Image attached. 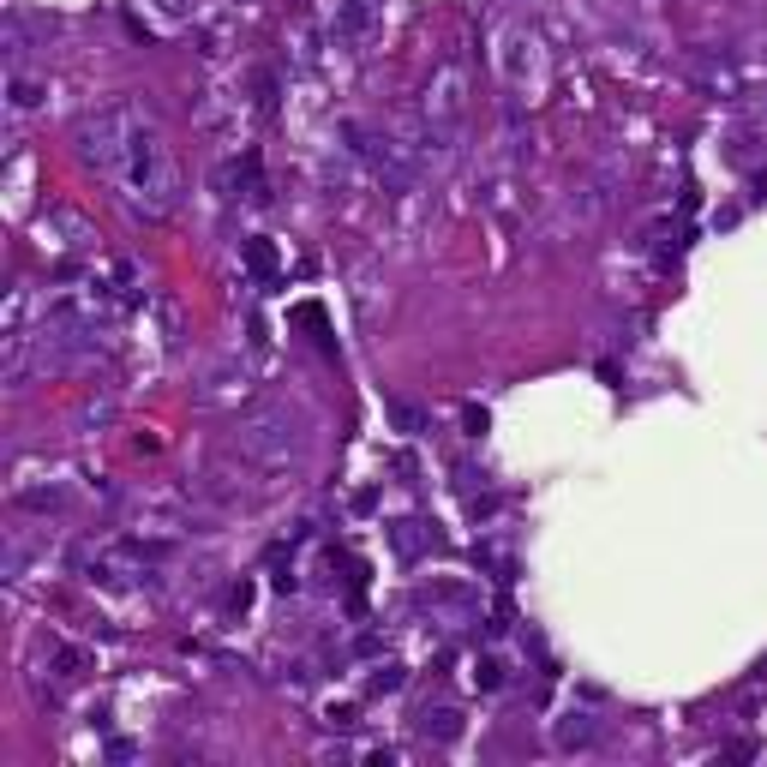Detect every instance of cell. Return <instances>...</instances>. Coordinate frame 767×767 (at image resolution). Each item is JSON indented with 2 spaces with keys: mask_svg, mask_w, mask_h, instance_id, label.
I'll return each instance as SVG.
<instances>
[{
  "mask_svg": "<svg viewBox=\"0 0 767 767\" xmlns=\"http://www.w3.org/2000/svg\"><path fill=\"white\" fill-rule=\"evenodd\" d=\"M372 30H378V0H342V12H336V36L366 42Z\"/></svg>",
  "mask_w": 767,
  "mask_h": 767,
  "instance_id": "5bb4252c",
  "label": "cell"
},
{
  "mask_svg": "<svg viewBox=\"0 0 767 767\" xmlns=\"http://www.w3.org/2000/svg\"><path fill=\"white\" fill-rule=\"evenodd\" d=\"M204 60H222L228 54V18H216V24H204V48H198Z\"/></svg>",
  "mask_w": 767,
  "mask_h": 767,
  "instance_id": "603a6c76",
  "label": "cell"
},
{
  "mask_svg": "<svg viewBox=\"0 0 767 767\" xmlns=\"http://www.w3.org/2000/svg\"><path fill=\"white\" fill-rule=\"evenodd\" d=\"M390 546H396V558H402V564H420V552H432V546H438V534H432L426 522L402 516V522H390Z\"/></svg>",
  "mask_w": 767,
  "mask_h": 767,
  "instance_id": "7c38bea8",
  "label": "cell"
},
{
  "mask_svg": "<svg viewBox=\"0 0 767 767\" xmlns=\"http://www.w3.org/2000/svg\"><path fill=\"white\" fill-rule=\"evenodd\" d=\"M30 54H36V48H30V24H24V18H6V66L24 72Z\"/></svg>",
  "mask_w": 767,
  "mask_h": 767,
  "instance_id": "e0dca14e",
  "label": "cell"
},
{
  "mask_svg": "<svg viewBox=\"0 0 767 767\" xmlns=\"http://www.w3.org/2000/svg\"><path fill=\"white\" fill-rule=\"evenodd\" d=\"M6 102H12V114H36V108H42V84H36L30 72H12V84H6Z\"/></svg>",
  "mask_w": 767,
  "mask_h": 767,
  "instance_id": "ac0fdd59",
  "label": "cell"
},
{
  "mask_svg": "<svg viewBox=\"0 0 767 767\" xmlns=\"http://www.w3.org/2000/svg\"><path fill=\"white\" fill-rule=\"evenodd\" d=\"M474 684H480V690H504V684H510V672H504V660H498V654H486V660H474Z\"/></svg>",
  "mask_w": 767,
  "mask_h": 767,
  "instance_id": "7402d4cb",
  "label": "cell"
},
{
  "mask_svg": "<svg viewBox=\"0 0 767 767\" xmlns=\"http://www.w3.org/2000/svg\"><path fill=\"white\" fill-rule=\"evenodd\" d=\"M600 738V726H594V714H582V708H570L564 720H552V744L558 750H588Z\"/></svg>",
  "mask_w": 767,
  "mask_h": 767,
  "instance_id": "4fadbf2b",
  "label": "cell"
},
{
  "mask_svg": "<svg viewBox=\"0 0 767 767\" xmlns=\"http://www.w3.org/2000/svg\"><path fill=\"white\" fill-rule=\"evenodd\" d=\"M462 426H468V438H480L486 432V408H462Z\"/></svg>",
  "mask_w": 767,
  "mask_h": 767,
  "instance_id": "4316f807",
  "label": "cell"
},
{
  "mask_svg": "<svg viewBox=\"0 0 767 767\" xmlns=\"http://www.w3.org/2000/svg\"><path fill=\"white\" fill-rule=\"evenodd\" d=\"M192 6H198V0H156L162 18H192Z\"/></svg>",
  "mask_w": 767,
  "mask_h": 767,
  "instance_id": "484cf974",
  "label": "cell"
},
{
  "mask_svg": "<svg viewBox=\"0 0 767 767\" xmlns=\"http://www.w3.org/2000/svg\"><path fill=\"white\" fill-rule=\"evenodd\" d=\"M384 414H390V426H396L402 438H426V432H432V414H426V408H414V402H402V396H390V402H384Z\"/></svg>",
  "mask_w": 767,
  "mask_h": 767,
  "instance_id": "9a60e30c",
  "label": "cell"
},
{
  "mask_svg": "<svg viewBox=\"0 0 767 767\" xmlns=\"http://www.w3.org/2000/svg\"><path fill=\"white\" fill-rule=\"evenodd\" d=\"M114 180H120L126 204L144 222H162V216L180 210V162H174V150H168V138H162V126H156L150 108H144V120L132 132V150H126V168Z\"/></svg>",
  "mask_w": 767,
  "mask_h": 767,
  "instance_id": "6da1fadb",
  "label": "cell"
},
{
  "mask_svg": "<svg viewBox=\"0 0 767 767\" xmlns=\"http://www.w3.org/2000/svg\"><path fill=\"white\" fill-rule=\"evenodd\" d=\"M468 96H474V72H468V54H462V48H450V54L432 66L426 90H420V114H426V126L450 138V132L462 126V114H468Z\"/></svg>",
  "mask_w": 767,
  "mask_h": 767,
  "instance_id": "277c9868",
  "label": "cell"
},
{
  "mask_svg": "<svg viewBox=\"0 0 767 767\" xmlns=\"http://www.w3.org/2000/svg\"><path fill=\"white\" fill-rule=\"evenodd\" d=\"M420 738L456 744V738H462V714H456V708H420Z\"/></svg>",
  "mask_w": 767,
  "mask_h": 767,
  "instance_id": "2e32d148",
  "label": "cell"
},
{
  "mask_svg": "<svg viewBox=\"0 0 767 767\" xmlns=\"http://www.w3.org/2000/svg\"><path fill=\"white\" fill-rule=\"evenodd\" d=\"M12 504L30 510V516H60V510H66V486H60V480H42V486L18 480V486H12Z\"/></svg>",
  "mask_w": 767,
  "mask_h": 767,
  "instance_id": "8fae6325",
  "label": "cell"
},
{
  "mask_svg": "<svg viewBox=\"0 0 767 767\" xmlns=\"http://www.w3.org/2000/svg\"><path fill=\"white\" fill-rule=\"evenodd\" d=\"M114 318V300L102 282H72V288H54L42 300V330H78V336H102Z\"/></svg>",
  "mask_w": 767,
  "mask_h": 767,
  "instance_id": "5b68a950",
  "label": "cell"
},
{
  "mask_svg": "<svg viewBox=\"0 0 767 767\" xmlns=\"http://www.w3.org/2000/svg\"><path fill=\"white\" fill-rule=\"evenodd\" d=\"M240 252H246V270H252L258 282H276V246H270V240H246Z\"/></svg>",
  "mask_w": 767,
  "mask_h": 767,
  "instance_id": "d6986e66",
  "label": "cell"
},
{
  "mask_svg": "<svg viewBox=\"0 0 767 767\" xmlns=\"http://www.w3.org/2000/svg\"><path fill=\"white\" fill-rule=\"evenodd\" d=\"M498 72H504L510 90H540L546 84V48L528 24H510L498 36Z\"/></svg>",
  "mask_w": 767,
  "mask_h": 767,
  "instance_id": "8992f818",
  "label": "cell"
},
{
  "mask_svg": "<svg viewBox=\"0 0 767 767\" xmlns=\"http://www.w3.org/2000/svg\"><path fill=\"white\" fill-rule=\"evenodd\" d=\"M234 444H240V456L252 462V468H264L270 474V486H282L288 474H300V462H306V414H294V408H282V402H270V408H258V414H246L240 420V432H234Z\"/></svg>",
  "mask_w": 767,
  "mask_h": 767,
  "instance_id": "7a4b0ae2",
  "label": "cell"
},
{
  "mask_svg": "<svg viewBox=\"0 0 767 767\" xmlns=\"http://www.w3.org/2000/svg\"><path fill=\"white\" fill-rule=\"evenodd\" d=\"M132 516H138L150 534H180V528L192 522V504L174 498V492H144V498L132 504Z\"/></svg>",
  "mask_w": 767,
  "mask_h": 767,
  "instance_id": "30bf717a",
  "label": "cell"
},
{
  "mask_svg": "<svg viewBox=\"0 0 767 767\" xmlns=\"http://www.w3.org/2000/svg\"><path fill=\"white\" fill-rule=\"evenodd\" d=\"M42 234H54L60 252H90V246H96V222H90L84 210H72V204H54V210L42 216Z\"/></svg>",
  "mask_w": 767,
  "mask_h": 767,
  "instance_id": "9c48e42d",
  "label": "cell"
},
{
  "mask_svg": "<svg viewBox=\"0 0 767 767\" xmlns=\"http://www.w3.org/2000/svg\"><path fill=\"white\" fill-rule=\"evenodd\" d=\"M414 600H420L432 618H444V624H474V618H480V588H474V582H456V576L420 582Z\"/></svg>",
  "mask_w": 767,
  "mask_h": 767,
  "instance_id": "52a82bcc",
  "label": "cell"
},
{
  "mask_svg": "<svg viewBox=\"0 0 767 767\" xmlns=\"http://www.w3.org/2000/svg\"><path fill=\"white\" fill-rule=\"evenodd\" d=\"M162 330H168V342H180V306L174 300H162Z\"/></svg>",
  "mask_w": 767,
  "mask_h": 767,
  "instance_id": "d4e9b609",
  "label": "cell"
},
{
  "mask_svg": "<svg viewBox=\"0 0 767 767\" xmlns=\"http://www.w3.org/2000/svg\"><path fill=\"white\" fill-rule=\"evenodd\" d=\"M246 396H252V366H240V360L210 366V378L198 384V402H210V408H234Z\"/></svg>",
  "mask_w": 767,
  "mask_h": 767,
  "instance_id": "ba28073f",
  "label": "cell"
},
{
  "mask_svg": "<svg viewBox=\"0 0 767 767\" xmlns=\"http://www.w3.org/2000/svg\"><path fill=\"white\" fill-rule=\"evenodd\" d=\"M402 678H408V672H402L396 660H384V666H372V672H366V696H396V690H402Z\"/></svg>",
  "mask_w": 767,
  "mask_h": 767,
  "instance_id": "44dd1931",
  "label": "cell"
},
{
  "mask_svg": "<svg viewBox=\"0 0 767 767\" xmlns=\"http://www.w3.org/2000/svg\"><path fill=\"white\" fill-rule=\"evenodd\" d=\"M138 120H144V102H102L96 114H84V120H78L72 144H78V156H84L96 174H108V180H114V174L126 168V150H132Z\"/></svg>",
  "mask_w": 767,
  "mask_h": 767,
  "instance_id": "3957f363",
  "label": "cell"
},
{
  "mask_svg": "<svg viewBox=\"0 0 767 767\" xmlns=\"http://www.w3.org/2000/svg\"><path fill=\"white\" fill-rule=\"evenodd\" d=\"M90 672V648H54V678L60 684H78Z\"/></svg>",
  "mask_w": 767,
  "mask_h": 767,
  "instance_id": "ffe728a7",
  "label": "cell"
},
{
  "mask_svg": "<svg viewBox=\"0 0 767 767\" xmlns=\"http://www.w3.org/2000/svg\"><path fill=\"white\" fill-rule=\"evenodd\" d=\"M108 420H114V402H108V396H102V402H84V408H78V426H108Z\"/></svg>",
  "mask_w": 767,
  "mask_h": 767,
  "instance_id": "cb8c5ba5",
  "label": "cell"
}]
</instances>
